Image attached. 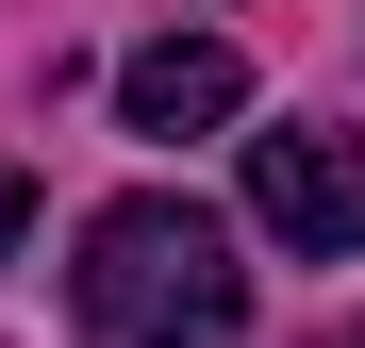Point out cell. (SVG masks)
<instances>
[{
	"mask_svg": "<svg viewBox=\"0 0 365 348\" xmlns=\"http://www.w3.org/2000/svg\"><path fill=\"white\" fill-rule=\"evenodd\" d=\"M67 315H83V348H232L250 265L200 199H100L67 249Z\"/></svg>",
	"mask_w": 365,
	"mask_h": 348,
	"instance_id": "1",
	"label": "cell"
},
{
	"mask_svg": "<svg viewBox=\"0 0 365 348\" xmlns=\"http://www.w3.org/2000/svg\"><path fill=\"white\" fill-rule=\"evenodd\" d=\"M250 216L282 232L299 265H349V249H365V133H332V116H266V133H250Z\"/></svg>",
	"mask_w": 365,
	"mask_h": 348,
	"instance_id": "2",
	"label": "cell"
},
{
	"mask_svg": "<svg viewBox=\"0 0 365 348\" xmlns=\"http://www.w3.org/2000/svg\"><path fill=\"white\" fill-rule=\"evenodd\" d=\"M116 116H133V133H232V116H250V50L232 33H150L133 67H116Z\"/></svg>",
	"mask_w": 365,
	"mask_h": 348,
	"instance_id": "3",
	"label": "cell"
},
{
	"mask_svg": "<svg viewBox=\"0 0 365 348\" xmlns=\"http://www.w3.org/2000/svg\"><path fill=\"white\" fill-rule=\"evenodd\" d=\"M17 249H34V183L0 166V265H17Z\"/></svg>",
	"mask_w": 365,
	"mask_h": 348,
	"instance_id": "4",
	"label": "cell"
},
{
	"mask_svg": "<svg viewBox=\"0 0 365 348\" xmlns=\"http://www.w3.org/2000/svg\"><path fill=\"white\" fill-rule=\"evenodd\" d=\"M316 348H365V315H349V332H316Z\"/></svg>",
	"mask_w": 365,
	"mask_h": 348,
	"instance_id": "5",
	"label": "cell"
}]
</instances>
